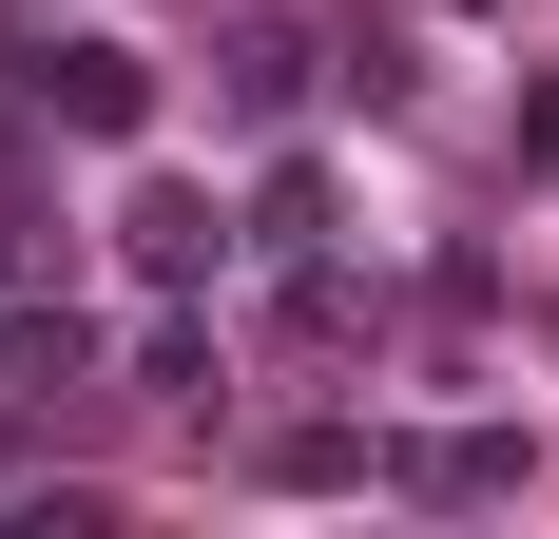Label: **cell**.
Wrapping results in <instances>:
<instances>
[{"label": "cell", "mask_w": 559, "mask_h": 539, "mask_svg": "<svg viewBox=\"0 0 559 539\" xmlns=\"http://www.w3.org/2000/svg\"><path fill=\"white\" fill-rule=\"evenodd\" d=\"M20 97H39L58 135H97V155H135V135H155V58L116 39V20H58V39H20Z\"/></svg>", "instance_id": "6da1fadb"}, {"label": "cell", "mask_w": 559, "mask_h": 539, "mask_svg": "<svg viewBox=\"0 0 559 539\" xmlns=\"http://www.w3.org/2000/svg\"><path fill=\"white\" fill-rule=\"evenodd\" d=\"M116 251H135V289H213V270H231V213L193 193V173H135V213H116Z\"/></svg>", "instance_id": "7a4b0ae2"}, {"label": "cell", "mask_w": 559, "mask_h": 539, "mask_svg": "<svg viewBox=\"0 0 559 539\" xmlns=\"http://www.w3.org/2000/svg\"><path fill=\"white\" fill-rule=\"evenodd\" d=\"M20 289H58V213L20 193V173H0V309H20Z\"/></svg>", "instance_id": "8992f818"}, {"label": "cell", "mask_w": 559, "mask_h": 539, "mask_svg": "<svg viewBox=\"0 0 559 539\" xmlns=\"http://www.w3.org/2000/svg\"><path fill=\"white\" fill-rule=\"evenodd\" d=\"M271 482L289 501H347V482H386V443L367 424H271Z\"/></svg>", "instance_id": "277c9868"}, {"label": "cell", "mask_w": 559, "mask_h": 539, "mask_svg": "<svg viewBox=\"0 0 559 539\" xmlns=\"http://www.w3.org/2000/svg\"><path fill=\"white\" fill-rule=\"evenodd\" d=\"M386 482H405V501H463V520H483V501H521L540 463H521V424H425Z\"/></svg>", "instance_id": "3957f363"}, {"label": "cell", "mask_w": 559, "mask_h": 539, "mask_svg": "<svg viewBox=\"0 0 559 539\" xmlns=\"http://www.w3.org/2000/svg\"><path fill=\"white\" fill-rule=\"evenodd\" d=\"M309 97V20H231V116H289Z\"/></svg>", "instance_id": "5b68a950"}]
</instances>
